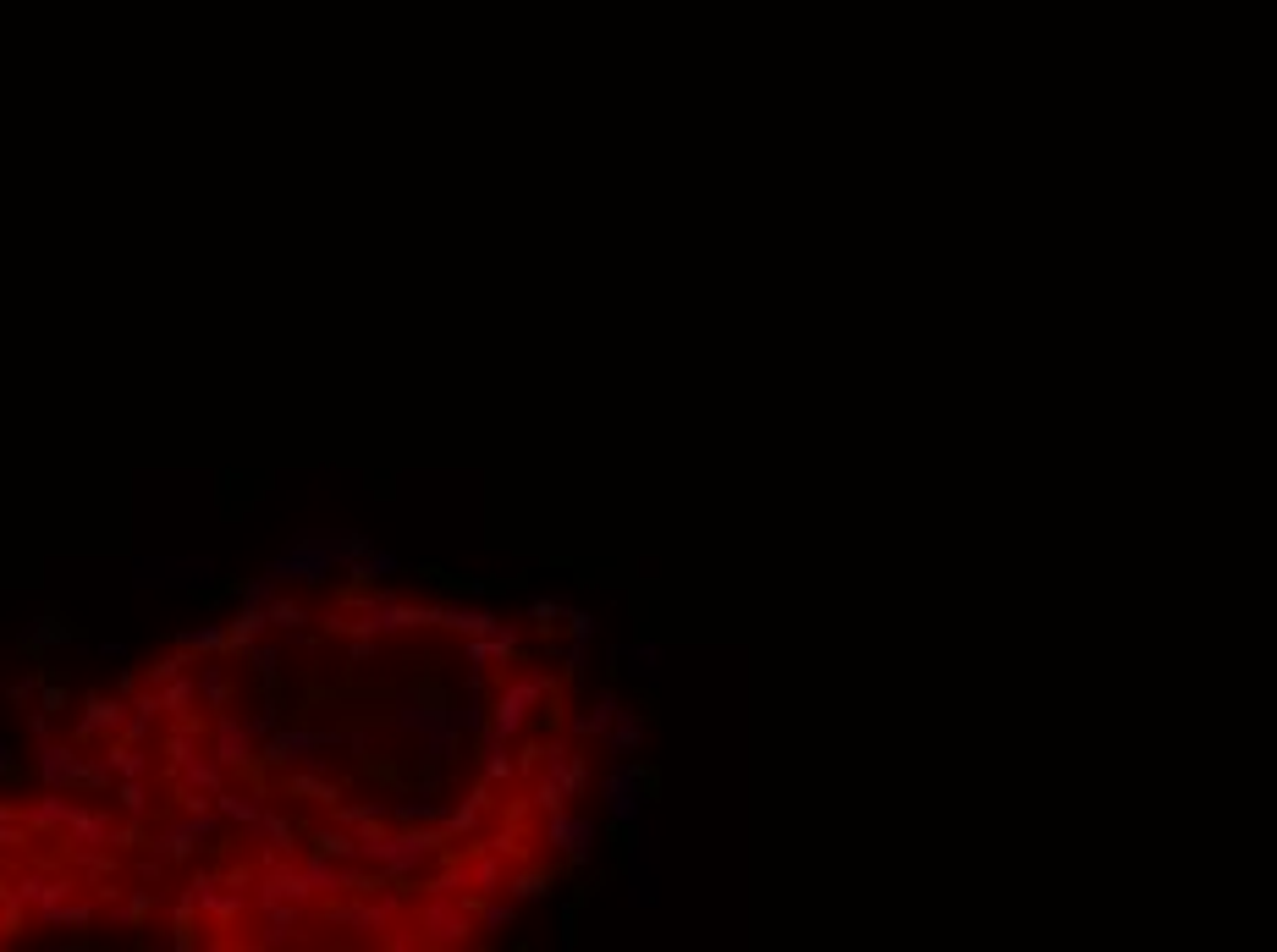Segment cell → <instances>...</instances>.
<instances>
[{
  "label": "cell",
  "instance_id": "1",
  "mask_svg": "<svg viewBox=\"0 0 1277 952\" xmlns=\"http://www.w3.org/2000/svg\"><path fill=\"white\" fill-rule=\"evenodd\" d=\"M369 550V539L364 534H298V545L292 550H281V557L271 562V579L281 584V579H303V584H325L331 579V568H353L358 557Z\"/></svg>",
  "mask_w": 1277,
  "mask_h": 952
},
{
  "label": "cell",
  "instance_id": "2",
  "mask_svg": "<svg viewBox=\"0 0 1277 952\" xmlns=\"http://www.w3.org/2000/svg\"><path fill=\"white\" fill-rule=\"evenodd\" d=\"M314 749H353V733L347 727H331V733H314V727H281V733L265 738V766H303Z\"/></svg>",
  "mask_w": 1277,
  "mask_h": 952
},
{
  "label": "cell",
  "instance_id": "3",
  "mask_svg": "<svg viewBox=\"0 0 1277 952\" xmlns=\"http://www.w3.org/2000/svg\"><path fill=\"white\" fill-rule=\"evenodd\" d=\"M320 898L309 881V869L298 859H276V864H260V887H254V909H265V903H309Z\"/></svg>",
  "mask_w": 1277,
  "mask_h": 952
},
{
  "label": "cell",
  "instance_id": "4",
  "mask_svg": "<svg viewBox=\"0 0 1277 952\" xmlns=\"http://www.w3.org/2000/svg\"><path fill=\"white\" fill-rule=\"evenodd\" d=\"M550 688H556L550 677H523V683H512V688L496 699V716H490V738H496V744H507V738L518 733L523 722H529L534 699H540V693H550Z\"/></svg>",
  "mask_w": 1277,
  "mask_h": 952
},
{
  "label": "cell",
  "instance_id": "5",
  "mask_svg": "<svg viewBox=\"0 0 1277 952\" xmlns=\"http://www.w3.org/2000/svg\"><path fill=\"white\" fill-rule=\"evenodd\" d=\"M127 710L133 704L122 699V693H89V704H84V716H77V733H72V744H94V738H116L127 727Z\"/></svg>",
  "mask_w": 1277,
  "mask_h": 952
},
{
  "label": "cell",
  "instance_id": "6",
  "mask_svg": "<svg viewBox=\"0 0 1277 952\" xmlns=\"http://www.w3.org/2000/svg\"><path fill=\"white\" fill-rule=\"evenodd\" d=\"M468 909L463 903H447V898H430L425 914H419V936H425V947H447V942H468Z\"/></svg>",
  "mask_w": 1277,
  "mask_h": 952
},
{
  "label": "cell",
  "instance_id": "7",
  "mask_svg": "<svg viewBox=\"0 0 1277 952\" xmlns=\"http://www.w3.org/2000/svg\"><path fill=\"white\" fill-rule=\"evenodd\" d=\"M396 920V898H374L369 892V903H342L336 898L331 909H325V925H342V931H385V925Z\"/></svg>",
  "mask_w": 1277,
  "mask_h": 952
},
{
  "label": "cell",
  "instance_id": "8",
  "mask_svg": "<svg viewBox=\"0 0 1277 952\" xmlns=\"http://www.w3.org/2000/svg\"><path fill=\"white\" fill-rule=\"evenodd\" d=\"M209 755L220 760L226 771H243L254 760V727H249V716H231V710H220L215 716V749Z\"/></svg>",
  "mask_w": 1277,
  "mask_h": 952
},
{
  "label": "cell",
  "instance_id": "9",
  "mask_svg": "<svg viewBox=\"0 0 1277 952\" xmlns=\"http://www.w3.org/2000/svg\"><path fill=\"white\" fill-rule=\"evenodd\" d=\"M254 947H287V942H303V903H265L254 909Z\"/></svg>",
  "mask_w": 1277,
  "mask_h": 952
},
{
  "label": "cell",
  "instance_id": "10",
  "mask_svg": "<svg viewBox=\"0 0 1277 952\" xmlns=\"http://www.w3.org/2000/svg\"><path fill=\"white\" fill-rule=\"evenodd\" d=\"M33 766H39L44 787H66V793H72L77 771H84V755H77V744H50V738H44L39 755H33Z\"/></svg>",
  "mask_w": 1277,
  "mask_h": 952
},
{
  "label": "cell",
  "instance_id": "11",
  "mask_svg": "<svg viewBox=\"0 0 1277 952\" xmlns=\"http://www.w3.org/2000/svg\"><path fill=\"white\" fill-rule=\"evenodd\" d=\"M111 826L116 815L111 809H89V804H72V815H66V842L72 848H111Z\"/></svg>",
  "mask_w": 1277,
  "mask_h": 952
},
{
  "label": "cell",
  "instance_id": "12",
  "mask_svg": "<svg viewBox=\"0 0 1277 952\" xmlns=\"http://www.w3.org/2000/svg\"><path fill=\"white\" fill-rule=\"evenodd\" d=\"M281 787H287L292 798H314L320 809H336V804H342V782H336L331 771H309V766H298V771H292V777L281 782Z\"/></svg>",
  "mask_w": 1277,
  "mask_h": 952
},
{
  "label": "cell",
  "instance_id": "13",
  "mask_svg": "<svg viewBox=\"0 0 1277 952\" xmlns=\"http://www.w3.org/2000/svg\"><path fill=\"white\" fill-rule=\"evenodd\" d=\"M149 848H155L166 864H187V859L198 853V837H193V826H187V820H166V831H160Z\"/></svg>",
  "mask_w": 1277,
  "mask_h": 952
},
{
  "label": "cell",
  "instance_id": "14",
  "mask_svg": "<svg viewBox=\"0 0 1277 952\" xmlns=\"http://www.w3.org/2000/svg\"><path fill=\"white\" fill-rule=\"evenodd\" d=\"M100 755L111 760L116 782H127V777H149V749H144V744H127V738H111V744H105Z\"/></svg>",
  "mask_w": 1277,
  "mask_h": 952
},
{
  "label": "cell",
  "instance_id": "15",
  "mask_svg": "<svg viewBox=\"0 0 1277 952\" xmlns=\"http://www.w3.org/2000/svg\"><path fill=\"white\" fill-rule=\"evenodd\" d=\"M265 628H271V611L265 606H243L237 617L226 622V655H243V644H254V639H265Z\"/></svg>",
  "mask_w": 1277,
  "mask_h": 952
},
{
  "label": "cell",
  "instance_id": "16",
  "mask_svg": "<svg viewBox=\"0 0 1277 952\" xmlns=\"http://www.w3.org/2000/svg\"><path fill=\"white\" fill-rule=\"evenodd\" d=\"M545 837L556 842V848H568L573 859H584V853H590V837H595V826L590 820H568L556 809V815H550V826H545Z\"/></svg>",
  "mask_w": 1277,
  "mask_h": 952
},
{
  "label": "cell",
  "instance_id": "17",
  "mask_svg": "<svg viewBox=\"0 0 1277 952\" xmlns=\"http://www.w3.org/2000/svg\"><path fill=\"white\" fill-rule=\"evenodd\" d=\"M160 755H166V777H182V766L198 755V733L193 727H166V738H160Z\"/></svg>",
  "mask_w": 1277,
  "mask_h": 952
},
{
  "label": "cell",
  "instance_id": "18",
  "mask_svg": "<svg viewBox=\"0 0 1277 952\" xmlns=\"http://www.w3.org/2000/svg\"><path fill=\"white\" fill-rule=\"evenodd\" d=\"M182 787H198V793H220V787H226V766H220L209 749H198V755L182 766Z\"/></svg>",
  "mask_w": 1277,
  "mask_h": 952
},
{
  "label": "cell",
  "instance_id": "19",
  "mask_svg": "<svg viewBox=\"0 0 1277 952\" xmlns=\"http://www.w3.org/2000/svg\"><path fill=\"white\" fill-rule=\"evenodd\" d=\"M215 809H220L226 820H237V826H254V820L265 815V793H260V787H254V793H231V787H220V793H215Z\"/></svg>",
  "mask_w": 1277,
  "mask_h": 952
},
{
  "label": "cell",
  "instance_id": "20",
  "mask_svg": "<svg viewBox=\"0 0 1277 952\" xmlns=\"http://www.w3.org/2000/svg\"><path fill=\"white\" fill-rule=\"evenodd\" d=\"M198 666H204V672H198V699H204V704H209V710H215V716H220V710H226V704H231V683H226V666H220V661H215V655H204V661H198Z\"/></svg>",
  "mask_w": 1277,
  "mask_h": 952
},
{
  "label": "cell",
  "instance_id": "21",
  "mask_svg": "<svg viewBox=\"0 0 1277 952\" xmlns=\"http://www.w3.org/2000/svg\"><path fill=\"white\" fill-rule=\"evenodd\" d=\"M391 820H403V826H441L447 804H436V793H419L408 804H391Z\"/></svg>",
  "mask_w": 1277,
  "mask_h": 952
},
{
  "label": "cell",
  "instance_id": "22",
  "mask_svg": "<svg viewBox=\"0 0 1277 952\" xmlns=\"http://www.w3.org/2000/svg\"><path fill=\"white\" fill-rule=\"evenodd\" d=\"M155 903H160V898H155V887H144V881H138V887H133V898H122V903L111 909V920L122 925V931H138V925L149 920V909H155Z\"/></svg>",
  "mask_w": 1277,
  "mask_h": 952
},
{
  "label": "cell",
  "instance_id": "23",
  "mask_svg": "<svg viewBox=\"0 0 1277 952\" xmlns=\"http://www.w3.org/2000/svg\"><path fill=\"white\" fill-rule=\"evenodd\" d=\"M160 693V710H166V722H177V716H187V704L198 699V677H171L166 688H155Z\"/></svg>",
  "mask_w": 1277,
  "mask_h": 952
},
{
  "label": "cell",
  "instance_id": "24",
  "mask_svg": "<svg viewBox=\"0 0 1277 952\" xmlns=\"http://www.w3.org/2000/svg\"><path fill=\"white\" fill-rule=\"evenodd\" d=\"M187 666H198V661H193V650H182V644H177V650H171V655H160V661L144 672V688H166L171 677H182V672H187Z\"/></svg>",
  "mask_w": 1277,
  "mask_h": 952
},
{
  "label": "cell",
  "instance_id": "25",
  "mask_svg": "<svg viewBox=\"0 0 1277 952\" xmlns=\"http://www.w3.org/2000/svg\"><path fill=\"white\" fill-rule=\"evenodd\" d=\"M612 815L634 820L639 815V771H617L612 777Z\"/></svg>",
  "mask_w": 1277,
  "mask_h": 952
},
{
  "label": "cell",
  "instance_id": "26",
  "mask_svg": "<svg viewBox=\"0 0 1277 952\" xmlns=\"http://www.w3.org/2000/svg\"><path fill=\"white\" fill-rule=\"evenodd\" d=\"M116 804H122V815L144 820V815H149V782H144V777H127V782H116Z\"/></svg>",
  "mask_w": 1277,
  "mask_h": 952
},
{
  "label": "cell",
  "instance_id": "27",
  "mask_svg": "<svg viewBox=\"0 0 1277 952\" xmlns=\"http://www.w3.org/2000/svg\"><path fill=\"white\" fill-rule=\"evenodd\" d=\"M177 644H182V650H193V655H220V650H226L231 639H226V628H215V622H209V628H193V633H182Z\"/></svg>",
  "mask_w": 1277,
  "mask_h": 952
},
{
  "label": "cell",
  "instance_id": "28",
  "mask_svg": "<svg viewBox=\"0 0 1277 952\" xmlns=\"http://www.w3.org/2000/svg\"><path fill=\"white\" fill-rule=\"evenodd\" d=\"M66 898H77V881L72 876H50V881H44V892H39V903H33V920L50 914V909H61Z\"/></svg>",
  "mask_w": 1277,
  "mask_h": 952
},
{
  "label": "cell",
  "instance_id": "29",
  "mask_svg": "<svg viewBox=\"0 0 1277 952\" xmlns=\"http://www.w3.org/2000/svg\"><path fill=\"white\" fill-rule=\"evenodd\" d=\"M77 787H89V793H105V787H116V771L105 755H84V771H77Z\"/></svg>",
  "mask_w": 1277,
  "mask_h": 952
},
{
  "label": "cell",
  "instance_id": "30",
  "mask_svg": "<svg viewBox=\"0 0 1277 952\" xmlns=\"http://www.w3.org/2000/svg\"><path fill=\"white\" fill-rule=\"evenodd\" d=\"M396 568H403V562H396L391 550H364V557L353 562V579H391Z\"/></svg>",
  "mask_w": 1277,
  "mask_h": 952
},
{
  "label": "cell",
  "instance_id": "31",
  "mask_svg": "<svg viewBox=\"0 0 1277 952\" xmlns=\"http://www.w3.org/2000/svg\"><path fill=\"white\" fill-rule=\"evenodd\" d=\"M89 920H94V909H89V903H72V898H66L61 909L39 914V925H66V931H84Z\"/></svg>",
  "mask_w": 1277,
  "mask_h": 952
},
{
  "label": "cell",
  "instance_id": "32",
  "mask_svg": "<svg viewBox=\"0 0 1277 952\" xmlns=\"http://www.w3.org/2000/svg\"><path fill=\"white\" fill-rule=\"evenodd\" d=\"M243 661H249L254 672L265 677V683H276V672H281V655L271 650V644H260V639H254V644H243Z\"/></svg>",
  "mask_w": 1277,
  "mask_h": 952
},
{
  "label": "cell",
  "instance_id": "33",
  "mask_svg": "<svg viewBox=\"0 0 1277 952\" xmlns=\"http://www.w3.org/2000/svg\"><path fill=\"white\" fill-rule=\"evenodd\" d=\"M265 611H271V628H287V633H298L303 622H309V611H303L298 601H281V595H276V601L265 606Z\"/></svg>",
  "mask_w": 1277,
  "mask_h": 952
},
{
  "label": "cell",
  "instance_id": "34",
  "mask_svg": "<svg viewBox=\"0 0 1277 952\" xmlns=\"http://www.w3.org/2000/svg\"><path fill=\"white\" fill-rule=\"evenodd\" d=\"M111 848H116V853H138V848H144V826H138L133 815L116 820V826H111Z\"/></svg>",
  "mask_w": 1277,
  "mask_h": 952
},
{
  "label": "cell",
  "instance_id": "35",
  "mask_svg": "<svg viewBox=\"0 0 1277 952\" xmlns=\"http://www.w3.org/2000/svg\"><path fill=\"white\" fill-rule=\"evenodd\" d=\"M457 887H468V864H457V869H436V876L425 881V892H430V898H452Z\"/></svg>",
  "mask_w": 1277,
  "mask_h": 952
},
{
  "label": "cell",
  "instance_id": "36",
  "mask_svg": "<svg viewBox=\"0 0 1277 952\" xmlns=\"http://www.w3.org/2000/svg\"><path fill=\"white\" fill-rule=\"evenodd\" d=\"M276 601V579L265 573V579H249V584H237V606H271Z\"/></svg>",
  "mask_w": 1277,
  "mask_h": 952
},
{
  "label": "cell",
  "instance_id": "37",
  "mask_svg": "<svg viewBox=\"0 0 1277 952\" xmlns=\"http://www.w3.org/2000/svg\"><path fill=\"white\" fill-rule=\"evenodd\" d=\"M61 639H72V628H61V622H39V628H28L22 633V650H39V644H61Z\"/></svg>",
  "mask_w": 1277,
  "mask_h": 952
},
{
  "label": "cell",
  "instance_id": "38",
  "mask_svg": "<svg viewBox=\"0 0 1277 952\" xmlns=\"http://www.w3.org/2000/svg\"><path fill=\"white\" fill-rule=\"evenodd\" d=\"M507 887H512V898H540V892L550 887V876H540V869H523V876L507 881Z\"/></svg>",
  "mask_w": 1277,
  "mask_h": 952
},
{
  "label": "cell",
  "instance_id": "39",
  "mask_svg": "<svg viewBox=\"0 0 1277 952\" xmlns=\"http://www.w3.org/2000/svg\"><path fill=\"white\" fill-rule=\"evenodd\" d=\"M634 744H639V716H623L612 733V749H634Z\"/></svg>",
  "mask_w": 1277,
  "mask_h": 952
},
{
  "label": "cell",
  "instance_id": "40",
  "mask_svg": "<svg viewBox=\"0 0 1277 952\" xmlns=\"http://www.w3.org/2000/svg\"><path fill=\"white\" fill-rule=\"evenodd\" d=\"M44 881H50V876H22L11 898H17V903H28V909H33V903H39V892H44Z\"/></svg>",
  "mask_w": 1277,
  "mask_h": 952
},
{
  "label": "cell",
  "instance_id": "41",
  "mask_svg": "<svg viewBox=\"0 0 1277 952\" xmlns=\"http://www.w3.org/2000/svg\"><path fill=\"white\" fill-rule=\"evenodd\" d=\"M138 881H144V887H155V881H166V859H160V853H149V859H138Z\"/></svg>",
  "mask_w": 1277,
  "mask_h": 952
},
{
  "label": "cell",
  "instance_id": "42",
  "mask_svg": "<svg viewBox=\"0 0 1277 952\" xmlns=\"http://www.w3.org/2000/svg\"><path fill=\"white\" fill-rule=\"evenodd\" d=\"M385 947H391V952H414V947H425V936H414V931H391V925H385Z\"/></svg>",
  "mask_w": 1277,
  "mask_h": 952
},
{
  "label": "cell",
  "instance_id": "43",
  "mask_svg": "<svg viewBox=\"0 0 1277 952\" xmlns=\"http://www.w3.org/2000/svg\"><path fill=\"white\" fill-rule=\"evenodd\" d=\"M220 881H226L231 892H249V881H254V864H231V869H220Z\"/></svg>",
  "mask_w": 1277,
  "mask_h": 952
},
{
  "label": "cell",
  "instance_id": "44",
  "mask_svg": "<svg viewBox=\"0 0 1277 952\" xmlns=\"http://www.w3.org/2000/svg\"><path fill=\"white\" fill-rule=\"evenodd\" d=\"M28 733H33V738H39V744H44V738H50V733H55L50 710H39V716H33V710H28Z\"/></svg>",
  "mask_w": 1277,
  "mask_h": 952
},
{
  "label": "cell",
  "instance_id": "45",
  "mask_svg": "<svg viewBox=\"0 0 1277 952\" xmlns=\"http://www.w3.org/2000/svg\"><path fill=\"white\" fill-rule=\"evenodd\" d=\"M374 655H380V639H353V661L358 666H369Z\"/></svg>",
  "mask_w": 1277,
  "mask_h": 952
},
{
  "label": "cell",
  "instance_id": "46",
  "mask_svg": "<svg viewBox=\"0 0 1277 952\" xmlns=\"http://www.w3.org/2000/svg\"><path fill=\"white\" fill-rule=\"evenodd\" d=\"M507 920H512V909H507V903H490V909H485V931H501Z\"/></svg>",
  "mask_w": 1277,
  "mask_h": 952
},
{
  "label": "cell",
  "instance_id": "47",
  "mask_svg": "<svg viewBox=\"0 0 1277 952\" xmlns=\"http://www.w3.org/2000/svg\"><path fill=\"white\" fill-rule=\"evenodd\" d=\"M33 693H39V672H33V677H22V683H11V699H17V704H28Z\"/></svg>",
  "mask_w": 1277,
  "mask_h": 952
},
{
  "label": "cell",
  "instance_id": "48",
  "mask_svg": "<svg viewBox=\"0 0 1277 952\" xmlns=\"http://www.w3.org/2000/svg\"><path fill=\"white\" fill-rule=\"evenodd\" d=\"M66 704H72V693H66V688H44V710H50V716L66 710Z\"/></svg>",
  "mask_w": 1277,
  "mask_h": 952
},
{
  "label": "cell",
  "instance_id": "49",
  "mask_svg": "<svg viewBox=\"0 0 1277 952\" xmlns=\"http://www.w3.org/2000/svg\"><path fill=\"white\" fill-rule=\"evenodd\" d=\"M534 617L550 622V617H562V606H556V601H534Z\"/></svg>",
  "mask_w": 1277,
  "mask_h": 952
},
{
  "label": "cell",
  "instance_id": "50",
  "mask_svg": "<svg viewBox=\"0 0 1277 952\" xmlns=\"http://www.w3.org/2000/svg\"><path fill=\"white\" fill-rule=\"evenodd\" d=\"M11 771H17V766H11V749L0 744V777H11Z\"/></svg>",
  "mask_w": 1277,
  "mask_h": 952
}]
</instances>
